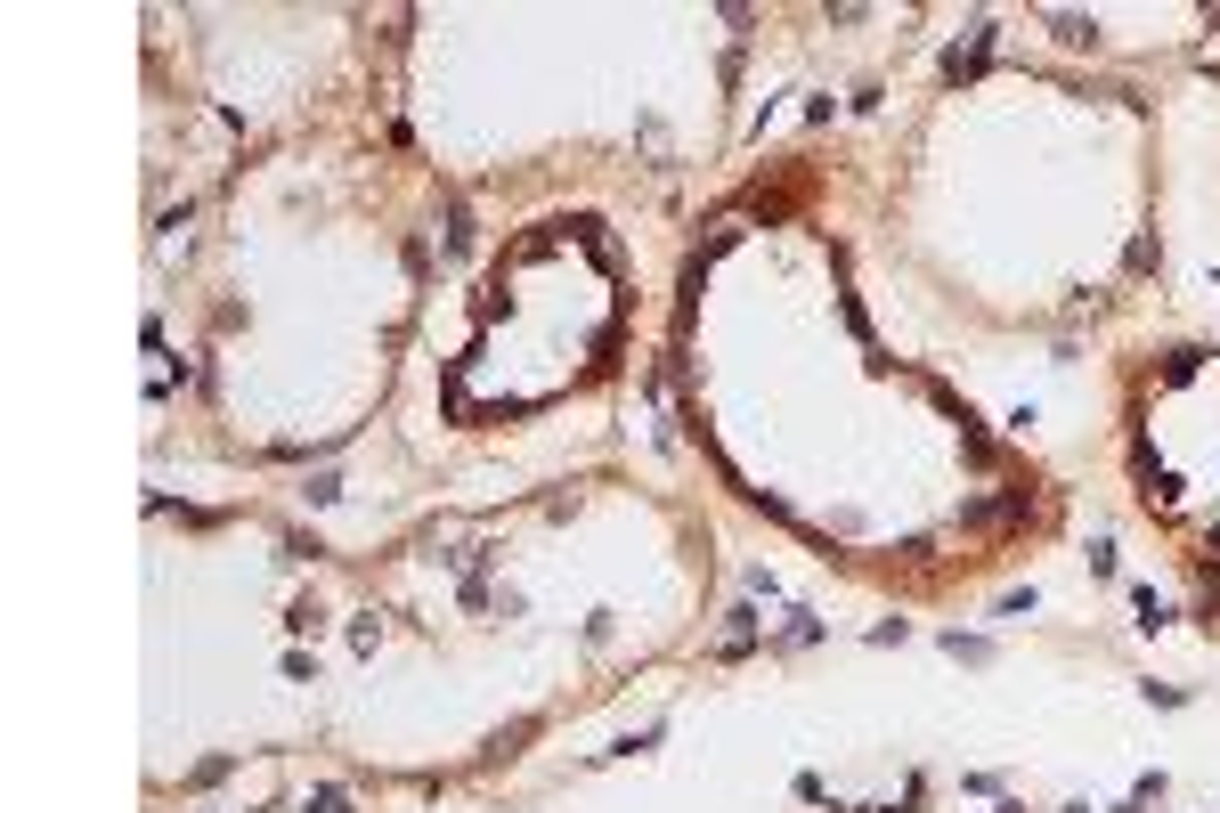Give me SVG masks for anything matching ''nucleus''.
<instances>
[{
	"mask_svg": "<svg viewBox=\"0 0 1220 813\" xmlns=\"http://www.w3.org/2000/svg\"><path fill=\"white\" fill-rule=\"evenodd\" d=\"M944 651H952V659H968V667H985V659H993V643H985V635H960V627L944 635Z\"/></svg>",
	"mask_w": 1220,
	"mask_h": 813,
	"instance_id": "7ed1b4c3",
	"label": "nucleus"
},
{
	"mask_svg": "<svg viewBox=\"0 0 1220 813\" xmlns=\"http://www.w3.org/2000/svg\"><path fill=\"white\" fill-rule=\"evenodd\" d=\"M301 813H350V789H310V805Z\"/></svg>",
	"mask_w": 1220,
	"mask_h": 813,
	"instance_id": "39448f33",
	"label": "nucleus"
},
{
	"mask_svg": "<svg viewBox=\"0 0 1220 813\" xmlns=\"http://www.w3.org/2000/svg\"><path fill=\"white\" fill-rule=\"evenodd\" d=\"M301 496H310V505H342V480H334V472H318V480L301 488Z\"/></svg>",
	"mask_w": 1220,
	"mask_h": 813,
	"instance_id": "423d86ee",
	"label": "nucleus"
},
{
	"mask_svg": "<svg viewBox=\"0 0 1220 813\" xmlns=\"http://www.w3.org/2000/svg\"><path fill=\"white\" fill-rule=\"evenodd\" d=\"M1050 25H1058V41H1066V49H1098V25H1090V17H1066V9H1058Z\"/></svg>",
	"mask_w": 1220,
	"mask_h": 813,
	"instance_id": "f03ea898",
	"label": "nucleus"
},
{
	"mask_svg": "<svg viewBox=\"0 0 1220 813\" xmlns=\"http://www.w3.org/2000/svg\"><path fill=\"white\" fill-rule=\"evenodd\" d=\"M863 813H903V805H863Z\"/></svg>",
	"mask_w": 1220,
	"mask_h": 813,
	"instance_id": "0eeeda50",
	"label": "nucleus"
},
{
	"mask_svg": "<svg viewBox=\"0 0 1220 813\" xmlns=\"http://www.w3.org/2000/svg\"><path fill=\"white\" fill-rule=\"evenodd\" d=\"M318 627H326V610H318V602H310V594H301V602H293V610H285V635H318Z\"/></svg>",
	"mask_w": 1220,
	"mask_h": 813,
	"instance_id": "20e7f679",
	"label": "nucleus"
},
{
	"mask_svg": "<svg viewBox=\"0 0 1220 813\" xmlns=\"http://www.w3.org/2000/svg\"><path fill=\"white\" fill-rule=\"evenodd\" d=\"M1139 627H1147V635H1164V627H1172V602L1155 594V586H1139Z\"/></svg>",
	"mask_w": 1220,
	"mask_h": 813,
	"instance_id": "f257e3e1",
	"label": "nucleus"
}]
</instances>
